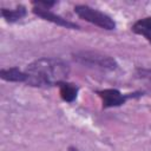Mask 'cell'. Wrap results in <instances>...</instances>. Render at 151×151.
I'll list each match as a JSON object with an SVG mask.
<instances>
[{
  "label": "cell",
  "mask_w": 151,
  "mask_h": 151,
  "mask_svg": "<svg viewBox=\"0 0 151 151\" xmlns=\"http://www.w3.org/2000/svg\"><path fill=\"white\" fill-rule=\"evenodd\" d=\"M70 73L68 65L54 58H41L27 66V81L34 86H50L59 84L67 78Z\"/></svg>",
  "instance_id": "cell-1"
},
{
  "label": "cell",
  "mask_w": 151,
  "mask_h": 151,
  "mask_svg": "<svg viewBox=\"0 0 151 151\" xmlns=\"http://www.w3.org/2000/svg\"><path fill=\"white\" fill-rule=\"evenodd\" d=\"M97 93L101 98L104 107L119 106V105L124 104V101L126 99L125 96H123L118 90H114V88H107V90L98 91Z\"/></svg>",
  "instance_id": "cell-5"
},
{
  "label": "cell",
  "mask_w": 151,
  "mask_h": 151,
  "mask_svg": "<svg viewBox=\"0 0 151 151\" xmlns=\"http://www.w3.org/2000/svg\"><path fill=\"white\" fill-rule=\"evenodd\" d=\"M59 87H60V96L61 98L65 100V101H73L76 98H77V93H78V87L73 84H70V83H59L58 84Z\"/></svg>",
  "instance_id": "cell-7"
},
{
  "label": "cell",
  "mask_w": 151,
  "mask_h": 151,
  "mask_svg": "<svg viewBox=\"0 0 151 151\" xmlns=\"http://www.w3.org/2000/svg\"><path fill=\"white\" fill-rule=\"evenodd\" d=\"M132 31L137 34H143V35L151 33V18H145V19L138 20L132 26Z\"/></svg>",
  "instance_id": "cell-9"
},
{
  "label": "cell",
  "mask_w": 151,
  "mask_h": 151,
  "mask_svg": "<svg viewBox=\"0 0 151 151\" xmlns=\"http://www.w3.org/2000/svg\"><path fill=\"white\" fill-rule=\"evenodd\" d=\"M0 77L4 80L7 81H17V83H22L27 81V74L26 72L20 71L17 67H11V68H4L0 71Z\"/></svg>",
  "instance_id": "cell-6"
},
{
  "label": "cell",
  "mask_w": 151,
  "mask_h": 151,
  "mask_svg": "<svg viewBox=\"0 0 151 151\" xmlns=\"http://www.w3.org/2000/svg\"><path fill=\"white\" fill-rule=\"evenodd\" d=\"M144 37H145V38L147 39V41H149V42L151 44V33H147V34H145Z\"/></svg>",
  "instance_id": "cell-11"
},
{
  "label": "cell",
  "mask_w": 151,
  "mask_h": 151,
  "mask_svg": "<svg viewBox=\"0 0 151 151\" xmlns=\"http://www.w3.org/2000/svg\"><path fill=\"white\" fill-rule=\"evenodd\" d=\"M73 59L85 66L88 67H98L103 70H116L118 64L117 61L105 54L98 53V52H91V51H81L73 54Z\"/></svg>",
  "instance_id": "cell-2"
},
{
  "label": "cell",
  "mask_w": 151,
  "mask_h": 151,
  "mask_svg": "<svg viewBox=\"0 0 151 151\" xmlns=\"http://www.w3.org/2000/svg\"><path fill=\"white\" fill-rule=\"evenodd\" d=\"M33 13H34L35 15H38V17H40V18L47 20V21H51V22H53V24H57V25H59V26H63V27H66V28H73V29L79 28V26L76 25L74 22H71V21H68V20H66V19H64V18H61V17H59V15L52 13V12L48 11L47 8L34 7V8H33Z\"/></svg>",
  "instance_id": "cell-4"
},
{
  "label": "cell",
  "mask_w": 151,
  "mask_h": 151,
  "mask_svg": "<svg viewBox=\"0 0 151 151\" xmlns=\"http://www.w3.org/2000/svg\"><path fill=\"white\" fill-rule=\"evenodd\" d=\"M137 76L139 78L146 79L149 81H151V70H146V68H138L137 70Z\"/></svg>",
  "instance_id": "cell-10"
},
{
  "label": "cell",
  "mask_w": 151,
  "mask_h": 151,
  "mask_svg": "<svg viewBox=\"0 0 151 151\" xmlns=\"http://www.w3.org/2000/svg\"><path fill=\"white\" fill-rule=\"evenodd\" d=\"M1 15L4 17V19H6V21L14 22V21H18V20L22 19L26 15V8L24 6H18L15 9L2 8L1 9Z\"/></svg>",
  "instance_id": "cell-8"
},
{
  "label": "cell",
  "mask_w": 151,
  "mask_h": 151,
  "mask_svg": "<svg viewBox=\"0 0 151 151\" xmlns=\"http://www.w3.org/2000/svg\"><path fill=\"white\" fill-rule=\"evenodd\" d=\"M74 12L81 19H84L91 24H94V25H97L104 29H114V27H116L114 21L109 15H106L105 13L99 12V11H97L90 6L78 5L74 7Z\"/></svg>",
  "instance_id": "cell-3"
}]
</instances>
